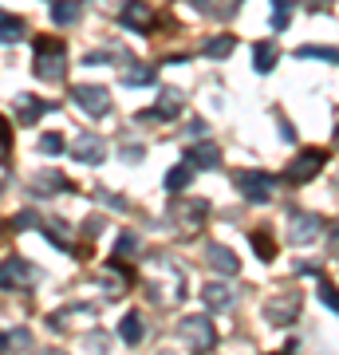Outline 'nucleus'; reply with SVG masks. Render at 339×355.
Returning <instances> with one entry per match:
<instances>
[{"instance_id":"obj_1","label":"nucleus","mask_w":339,"mask_h":355,"mask_svg":"<svg viewBox=\"0 0 339 355\" xmlns=\"http://www.w3.org/2000/svg\"><path fill=\"white\" fill-rule=\"evenodd\" d=\"M63 67H67L63 40L60 36H36V76L44 83H55V79H63Z\"/></svg>"},{"instance_id":"obj_2","label":"nucleus","mask_w":339,"mask_h":355,"mask_svg":"<svg viewBox=\"0 0 339 355\" xmlns=\"http://www.w3.org/2000/svg\"><path fill=\"white\" fill-rule=\"evenodd\" d=\"M272 174H264V170H241L237 174V190L245 193V202L252 205H264L268 198H272Z\"/></svg>"},{"instance_id":"obj_3","label":"nucleus","mask_w":339,"mask_h":355,"mask_svg":"<svg viewBox=\"0 0 339 355\" xmlns=\"http://www.w3.org/2000/svg\"><path fill=\"white\" fill-rule=\"evenodd\" d=\"M182 340L193 343V352H209V347L217 343L214 320H209V316H186V320H182Z\"/></svg>"},{"instance_id":"obj_4","label":"nucleus","mask_w":339,"mask_h":355,"mask_svg":"<svg viewBox=\"0 0 339 355\" xmlns=\"http://www.w3.org/2000/svg\"><path fill=\"white\" fill-rule=\"evenodd\" d=\"M71 99L79 103V111L95 114V119H103L107 114V107H111V95H107V87H95V83H83V87L71 91Z\"/></svg>"},{"instance_id":"obj_5","label":"nucleus","mask_w":339,"mask_h":355,"mask_svg":"<svg viewBox=\"0 0 339 355\" xmlns=\"http://www.w3.org/2000/svg\"><path fill=\"white\" fill-rule=\"evenodd\" d=\"M324 162H327V154H324V150H304L300 158L288 166V182H308V178H315Z\"/></svg>"},{"instance_id":"obj_6","label":"nucleus","mask_w":339,"mask_h":355,"mask_svg":"<svg viewBox=\"0 0 339 355\" xmlns=\"http://www.w3.org/2000/svg\"><path fill=\"white\" fill-rule=\"evenodd\" d=\"M119 24H123V28H134V32H150V24H154L150 4H142V0H130L123 12H119Z\"/></svg>"},{"instance_id":"obj_7","label":"nucleus","mask_w":339,"mask_h":355,"mask_svg":"<svg viewBox=\"0 0 339 355\" xmlns=\"http://www.w3.org/2000/svg\"><path fill=\"white\" fill-rule=\"evenodd\" d=\"M296 312H300V300H296V296H288V292L268 300V320H272L277 328H288L292 320H296Z\"/></svg>"},{"instance_id":"obj_8","label":"nucleus","mask_w":339,"mask_h":355,"mask_svg":"<svg viewBox=\"0 0 339 355\" xmlns=\"http://www.w3.org/2000/svg\"><path fill=\"white\" fill-rule=\"evenodd\" d=\"M205 261H209V268H217L221 277H233V272L241 268L237 253H233L229 245H209V249H205Z\"/></svg>"},{"instance_id":"obj_9","label":"nucleus","mask_w":339,"mask_h":355,"mask_svg":"<svg viewBox=\"0 0 339 355\" xmlns=\"http://www.w3.org/2000/svg\"><path fill=\"white\" fill-rule=\"evenodd\" d=\"M205 214H209L205 202H177L174 209H170V217H174V221H186L189 233H198V225L205 221Z\"/></svg>"},{"instance_id":"obj_10","label":"nucleus","mask_w":339,"mask_h":355,"mask_svg":"<svg viewBox=\"0 0 339 355\" xmlns=\"http://www.w3.org/2000/svg\"><path fill=\"white\" fill-rule=\"evenodd\" d=\"M324 229V221L315 214H292V241L296 245H308V241H315V233Z\"/></svg>"},{"instance_id":"obj_11","label":"nucleus","mask_w":339,"mask_h":355,"mask_svg":"<svg viewBox=\"0 0 339 355\" xmlns=\"http://www.w3.org/2000/svg\"><path fill=\"white\" fill-rule=\"evenodd\" d=\"M32 280V265L28 261H4L0 265V288H20Z\"/></svg>"},{"instance_id":"obj_12","label":"nucleus","mask_w":339,"mask_h":355,"mask_svg":"<svg viewBox=\"0 0 339 355\" xmlns=\"http://www.w3.org/2000/svg\"><path fill=\"white\" fill-rule=\"evenodd\" d=\"M76 158L79 162H87V166H99L103 158H107V146H103L99 135H83V139L76 142Z\"/></svg>"},{"instance_id":"obj_13","label":"nucleus","mask_w":339,"mask_h":355,"mask_svg":"<svg viewBox=\"0 0 339 355\" xmlns=\"http://www.w3.org/2000/svg\"><path fill=\"white\" fill-rule=\"evenodd\" d=\"M201 300H205L209 312H229L233 308V288L229 284H205L201 288Z\"/></svg>"},{"instance_id":"obj_14","label":"nucleus","mask_w":339,"mask_h":355,"mask_svg":"<svg viewBox=\"0 0 339 355\" xmlns=\"http://www.w3.org/2000/svg\"><path fill=\"white\" fill-rule=\"evenodd\" d=\"M48 111H51V103L36 99V95H20V99H16V114H20V127H32L40 114H48Z\"/></svg>"},{"instance_id":"obj_15","label":"nucleus","mask_w":339,"mask_h":355,"mask_svg":"<svg viewBox=\"0 0 339 355\" xmlns=\"http://www.w3.org/2000/svg\"><path fill=\"white\" fill-rule=\"evenodd\" d=\"M186 162L189 166H201V170H209V166L221 162V150H217L214 142H198V146H189V150H186Z\"/></svg>"},{"instance_id":"obj_16","label":"nucleus","mask_w":339,"mask_h":355,"mask_svg":"<svg viewBox=\"0 0 339 355\" xmlns=\"http://www.w3.org/2000/svg\"><path fill=\"white\" fill-rule=\"evenodd\" d=\"M20 36H24V20L0 8V44H16Z\"/></svg>"},{"instance_id":"obj_17","label":"nucleus","mask_w":339,"mask_h":355,"mask_svg":"<svg viewBox=\"0 0 339 355\" xmlns=\"http://www.w3.org/2000/svg\"><path fill=\"white\" fill-rule=\"evenodd\" d=\"M277 44H257V48H252V67H257V71H272V67H277Z\"/></svg>"},{"instance_id":"obj_18","label":"nucleus","mask_w":339,"mask_h":355,"mask_svg":"<svg viewBox=\"0 0 339 355\" xmlns=\"http://www.w3.org/2000/svg\"><path fill=\"white\" fill-rule=\"evenodd\" d=\"M51 20H55V24H76L79 0H55V4H51Z\"/></svg>"},{"instance_id":"obj_19","label":"nucleus","mask_w":339,"mask_h":355,"mask_svg":"<svg viewBox=\"0 0 339 355\" xmlns=\"http://www.w3.org/2000/svg\"><path fill=\"white\" fill-rule=\"evenodd\" d=\"M150 114H154V123H158V119H174V114H182V95H177V91H166L162 103H158Z\"/></svg>"},{"instance_id":"obj_20","label":"nucleus","mask_w":339,"mask_h":355,"mask_svg":"<svg viewBox=\"0 0 339 355\" xmlns=\"http://www.w3.org/2000/svg\"><path fill=\"white\" fill-rule=\"evenodd\" d=\"M189 182H193V166L182 162V166H174V170L166 174V190H186Z\"/></svg>"},{"instance_id":"obj_21","label":"nucleus","mask_w":339,"mask_h":355,"mask_svg":"<svg viewBox=\"0 0 339 355\" xmlns=\"http://www.w3.org/2000/svg\"><path fill=\"white\" fill-rule=\"evenodd\" d=\"M233 48H237L233 36H214L205 44V55H209V60H225V55H233Z\"/></svg>"},{"instance_id":"obj_22","label":"nucleus","mask_w":339,"mask_h":355,"mask_svg":"<svg viewBox=\"0 0 339 355\" xmlns=\"http://www.w3.org/2000/svg\"><path fill=\"white\" fill-rule=\"evenodd\" d=\"M119 336H123L126 343H139V340H142V320H139V312H126L123 324H119Z\"/></svg>"},{"instance_id":"obj_23","label":"nucleus","mask_w":339,"mask_h":355,"mask_svg":"<svg viewBox=\"0 0 339 355\" xmlns=\"http://www.w3.org/2000/svg\"><path fill=\"white\" fill-rule=\"evenodd\" d=\"M300 60H327V64H339V48H315V44H304L296 48Z\"/></svg>"},{"instance_id":"obj_24","label":"nucleus","mask_w":339,"mask_h":355,"mask_svg":"<svg viewBox=\"0 0 339 355\" xmlns=\"http://www.w3.org/2000/svg\"><path fill=\"white\" fill-rule=\"evenodd\" d=\"M252 249H257L261 261H272V257H277V241L268 237V229H257V233H252Z\"/></svg>"},{"instance_id":"obj_25","label":"nucleus","mask_w":339,"mask_h":355,"mask_svg":"<svg viewBox=\"0 0 339 355\" xmlns=\"http://www.w3.org/2000/svg\"><path fill=\"white\" fill-rule=\"evenodd\" d=\"M32 190L36 193H48V190H71V186H67V178L63 174H44V178H36V182H32Z\"/></svg>"},{"instance_id":"obj_26","label":"nucleus","mask_w":339,"mask_h":355,"mask_svg":"<svg viewBox=\"0 0 339 355\" xmlns=\"http://www.w3.org/2000/svg\"><path fill=\"white\" fill-rule=\"evenodd\" d=\"M272 8H277V12H272V28L284 32V28L292 24V0H272Z\"/></svg>"},{"instance_id":"obj_27","label":"nucleus","mask_w":339,"mask_h":355,"mask_svg":"<svg viewBox=\"0 0 339 355\" xmlns=\"http://www.w3.org/2000/svg\"><path fill=\"white\" fill-rule=\"evenodd\" d=\"M315 280H320V300H324L331 312H339V288L331 284V280H324V277H315Z\"/></svg>"},{"instance_id":"obj_28","label":"nucleus","mask_w":339,"mask_h":355,"mask_svg":"<svg viewBox=\"0 0 339 355\" xmlns=\"http://www.w3.org/2000/svg\"><path fill=\"white\" fill-rule=\"evenodd\" d=\"M154 67H134V71H130V76H126V83H130V87H150L154 83Z\"/></svg>"},{"instance_id":"obj_29","label":"nucleus","mask_w":339,"mask_h":355,"mask_svg":"<svg viewBox=\"0 0 339 355\" xmlns=\"http://www.w3.org/2000/svg\"><path fill=\"white\" fill-rule=\"evenodd\" d=\"M134 249H139V237H134V233H123V237L114 241V253H119V257H123V253H134Z\"/></svg>"},{"instance_id":"obj_30","label":"nucleus","mask_w":339,"mask_h":355,"mask_svg":"<svg viewBox=\"0 0 339 355\" xmlns=\"http://www.w3.org/2000/svg\"><path fill=\"white\" fill-rule=\"evenodd\" d=\"M40 150L44 154H63V139L60 135H44V139H40Z\"/></svg>"},{"instance_id":"obj_31","label":"nucleus","mask_w":339,"mask_h":355,"mask_svg":"<svg viewBox=\"0 0 339 355\" xmlns=\"http://www.w3.org/2000/svg\"><path fill=\"white\" fill-rule=\"evenodd\" d=\"M8 146H12V130H8V123L0 119V158L8 154Z\"/></svg>"},{"instance_id":"obj_32","label":"nucleus","mask_w":339,"mask_h":355,"mask_svg":"<svg viewBox=\"0 0 339 355\" xmlns=\"http://www.w3.org/2000/svg\"><path fill=\"white\" fill-rule=\"evenodd\" d=\"M36 221H40V217L32 214V209H28V214H20V217H16V221H12V229H32V225H36Z\"/></svg>"},{"instance_id":"obj_33","label":"nucleus","mask_w":339,"mask_h":355,"mask_svg":"<svg viewBox=\"0 0 339 355\" xmlns=\"http://www.w3.org/2000/svg\"><path fill=\"white\" fill-rule=\"evenodd\" d=\"M296 272H300V277H320V265H315V261H300Z\"/></svg>"},{"instance_id":"obj_34","label":"nucleus","mask_w":339,"mask_h":355,"mask_svg":"<svg viewBox=\"0 0 339 355\" xmlns=\"http://www.w3.org/2000/svg\"><path fill=\"white\" fill-rule=\"evenodd\" d=\"M8 340H12V343H20V347H28V343H32V336H28V331H12Z\"/></svg>"},{"instance_id":"obj_35","label":"nucleus","mask_w":339,"mask_h":355,"mask_svg":"<svg viewBox=\"0 0 339 355\" xmlns=\"http://www.w3.org/2000/svg\"><path fill=\"white\" fill-rule=\"evenodd\" d=\"M331 249H336V257H339V229L331 233Z\"/></svg>"},{"instance_id":"obj_36","label":"nucleus","mask_w":339,"mask_h":355,"mask_svg":"<svg viewBox=\"0 0 339 355\" xmlns=\"http://www.w3.org/2000/svg\"><path fill=\"white\" fill-rule=\"evenodd\" d=\"M4 343H8V336H0V352H4Z\"/></svg>"},{"instance_id":"obj_37","label":"nucleus","mask_w":339,"mask_h":355,"mask_svg":"<svg viewBox=\"0 0 339 355\" xmlns=\"http://www.w3.org/2000/svg\"><path fill=\"white\" fill-rule=\"evenodd\" d=\"M336 139H339V123H336Z\"/></svg>"},{"instance_id":"obj_38","label":"nucleus","mask_w":339,"mask_h":355,"mask_svg":"<svg viewBox=\"0 0 339 355\" xmlns=\"http://www.w3.org/2000/svg\"><path fill=\"white\" fill-rule=\"evenodd\" d=\"M48 355H63V352H48Z\"/></svg>"},{"instance_id":"obj_39","label":"nucleus","mask_w":339,"mask_h":355,"mask_svg":"<svg viewBox=\"0 0 339 355\" xmlns=\"http://www.w3.org/2000/svg\"><path fill=\"white\" fill-rule=\"evenodd\" d=\"M280 355H288V352H280Z\"/></svg>"}]
</instances>
